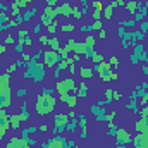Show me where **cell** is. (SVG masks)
<instances>
[{"label": "cell", "mask_w": 148, "mask_h": 148, "mask_svg": "<svg viewBox=\"0 0 148 148\" xmlns=\"http://www.w3.org/2000/svg\"><path fill=\"white\" fill-rule=\"evenodd\" d=\"M121 98H122V95H121L119 91H114V98H112V100L115 102V100H121Z\"/></svg>", "instance_id": "cell-39"}, {"label": "cell", "mask_w": 148, "mask_h": 148, "mask_svg": "<svg viewBox=\"0 0 148 148\" xmlns=\"http://www.w3.org/2000/svg\"><path fill=\"white\" fill-rule=\"evenodd\" d=\"M57 2H59V0H47V5L53 7V5H57Z\"/></svg>", "instance_id": "cell-42"}, {"label": "cell", "mask_w": 148, "mask_h": 148, "mask_svg": "<svg viewBox=\"0 0 148 148\" xmlns=\"http://www.w3.org/2000/svg\"><path fill=\"white\" fill-rule=\"evenodd\" d=\"M9 122H10V127L12 129H19V126H21V117H19V114H12V115H9Z\"/></svg>", "instance_id": "cell-12"}, {"label": "cell", "mask_w": 148, "mask_h": 148, "mask_svg": "<svg viewBox=\"0 0 148 148\" xmlns=\"http://www.w3.org/2000/svg\"><path fill=\"white\" fill-rule=\"evenodd\" d=\"M62 102H66V105L69 107V109H74L76 105H77V95L76 93H69V95H66L64 98H60Z\"/></svg>", "instance_id": "cell-11"}, {"label": "cell", "mask_w": 148, "mask_h": 148, "mask_svg": "<svg viewBox=\"0 0 148 148\" xmlns=\"http://www.w3.org/2000/svg\"><path fill=\"white\" fill-rule=\"evenodd\" d=\"M140 117H143V119H147V117H148V109H147V107H143V109H141V112H140Z\"/></svg>", "instance_id": "cell-35"}, {"label": "cell", "mask_w": 148, "mask_h": 148, "mask_svg": "<svg viewBox=\"0 0 148 148\" xmlns=\"http://www.w3.org/2000/svg\"><path fill=\"white\" fill-rule=\"evenodd\" d=\"M93 19H95V21H102V12L93 10Z\"/></svg>", "instance_id": "cell-32"}, {"label": "cell", "mask_w": 148, "mask_h": 148, "mask_svg": "<svg viewBox=\"0 0 148 148\" xmlns=\"http://www.w3.org/2000/svg\"><path fill=\"white\" fill-rule=\"evenodd\" d=\"M59 60H60V57H59L57 52H53V50H45L43 52V66L45 67H57Z\"/></svg>", "instance_id": "cell-4"}, {"label": "cell", "mask_w": 148, "mask_h": 148, "mask_svg": "<svg viewBox=\"0 0 148 148\" xmlns=\"http://www.w3.org/2000/svg\"><path fill=\"white\" fill-rule=\"evenodd\" d=\"M117 5H115V2H112L110 5H107L105 9H103V17L105 19H112V12H114V9H115Z\"/></svg>", "instance_id": "cell-17"}, {"label": "cell", "mask_w": 148, "mask_h": 148, "mask_svg": "<svg viewBox=\"0 0 148 148\" xmlns=\"http://www.w3.org/2000/svg\"><path fill=\"white\" fill-rule=\"evenodd\" d=\"M21 3H23V5H24V7H26V5H28V3H31V0H21Z\"/></svg>", "instance_id": "cell-48"}, {"label": "cell", "mask_w": 148, "mask_h": 148, "mask_svg": "<svg viewBox=\"0 0 148 148\" xmlns=\"http://www.w3.org/2000/svg\"><path fill=\"white\" fill-rule=\"evenodd\" d=\"M73 148H79V147H77V145H74V147H73Z\"/></svg>", "instance_id": "cell-51"}, {"label": "cell", "mask_w": 148, "mask_h": 148, "mask_svg": "<svg viewBox=\"0 0 148 148\" xmlns=\"http://www.w3.org/2000/svg\"><path fill=\"white\" fill-rule=\"evenodd\" d=\"M26 145H29L26 138H17V136H12V138L9 140V143H7V148H24Z\"/></svg>", "instance_id": "cell-9"}, {"label": "cell", "mask_w": 148, "mask_h": 148, "mask_svg": "<svg viewBox=\"0 0 148 148\" xmlns=\"http://www.w3.org/2000/svg\"><path fill=\"white\" fill-rule=\"evenodd\" d=\"M115 140H117L119 145H127V143L133 141L131 134H129L126 129H117V131H115Z\"/></svg>", "instance_id": "cell-7"}, {"label": "cell", "mask_w": 148, "mask_h": 148, "mask_svg": "<svg viewBox=\"0 0 148 148\" xmlns=\"http://www.w3.org/2000/svg\"><path fill=\"white\" fill-rule=\"evenodd\" d=\"M79 76H81L83 79H90V77L93 76V69H91V67H86V66H81V67H79Z\"/></svg>", "instance_id": "cell-14"}, {"label": "cell", "mask_w": 148, "mask_h": 148, "mask_svg": "<svg viewBox=\"0 0 148 148\" xmlns=\"http://www.w3.org/2000/svg\"><path fill=\"white\" fill-rule=\"evenodd\" d=\"M145 9H147V10H148V2H147V7H145Z\"/></svg>", "instance_id": "cell-52"}, {"label": "cell", "mask_w": 148, "mask_h": 148, "mask_svg": "<svg viewBox=\"0 0 148 148\" xmlns=\"http://www.w3.org/2000/svg\"><path fill=\"white\" fill-rule=\"evenodd\" d=\"M90 28H91V31H100L102 29V21H95Z\"/></svg>", "instance_id": "cell-25"}, {"label": "cell", "mask_w": 148, "mask_h": 148, "mask_svg": "<svg viewBox=\"0 0 148 148\" xmlns=\"http://www.w3.org/2000/svg\"><path fill=\"white\" fill-rule=\"evenodd\" d=\"M140 29H141V31L145 33V31L148 29V24H147V23H141V24H140Z\"/></svg>", "instance_id": "cell-41"}, {"label": "cell", "mask_w": 148, "mask_h": 148, "mask_svg": "<svg viewBox=\"0 0 148 148\" xmlns=\"http://www.w3.org/2000/svg\"><path fill=\"white\" fill-rule=\"evenodd\" d=\"M17 69H19V64H17V62H14V64H10V66L7 67V73H9V74H12V73H16Z\"/></svg>", "instance_id": "cell-27"}, {"label": "cell", "mask_w": 148, "mask_h": 148, "mask_svg": "<svg viewBox=\"0 0 148 148\" xmlns=\"http://www.w3.org/2000/svg\"><path fill=\"white\" fill-rule=\"evenodd\" d=\"M147 119H148V117H147Z\"/></svg>", "instance_id": "cell-54"}, {"label": "cell", "mask_w": 148, "mask_h": 148, "mask_svg": "<svg viewBox=\"0 0 148 148\" xmlns=\"http://www.w3.org/2000/svg\"><path fill=\"white\" fill-rule=\"evenodd\" d=\"M23 62L29 64V62H31V55H29V53H23Z\"/></svg>", "instance_id": "cell-34"}, {"label": "cell", "mask_w": 148, "mask_h": 148, "mask_svg": "<svg viewBox=\"0 0 148 148\" xmlns=\"http://www.w3.org/2000/svg\"><path fill=\"white\" fill-rule=\"evenodd\" d=\"M109 66H110L112 69H117V67H119V59H117L115 55H112L110 59H109Z\"/></svg>", "instance_id": "cell-22"}, {"label": "cell", "mask_w": 148, "mask_h": 148, "mask_svg": "<svg viewBox=\"0 0 148 148\" xmlns=\"http://www.w3.org/2000/svg\"><path fill=\"white\" fill-rule=\"evenodd\" d=\"M0 81H2V83H7V84H10V74H9V73L0 74Z\"/></svg>", "instance_id": "cell-24"}, {"label": "cell", "mask_w": 148, "mask_h": 148, "mask_svg": "<svg viewBox=\"0 0 148 148\" xmlns=\"http://www.w3.org/2000/svg\"><path fill=\"white\" fill-rule=\"evenodd\" d=\"M76 28H74V24H62L60 26V31L62 33H69V31H74Z\"/></svg>", "instance_id": "cell-23"}, {"label": "cell", "mask_w": 148, "mask_h": 148, "mask_svg": "<svg viewBox=\"0 0 148 148\" xmlns=\"http://www.w3.org/2000/svg\"><path fill=\"white\" fill-rule=\"evenodd\" d=\"M147 126H148V119H143V117H140V119L134 122V129H136L138 133H141Z\"/></svg>", "instance_id": "cell-15"}, {"label": "cell", "mask_w": 148, "mask_h": 148, "mask_svg": "<svg viewBox=\"0 0 148 148\" xmlns=\"http://www.w3.org/2000/svg\"><path fill=\"white\" fill-rule=\"evenodd\" d=\"M114 2H115V5H117V7H119V5H126V3H124V0H114Z\"/></svg>", "instance_id": "cell-45"}, {"label": "cell", "mask_w": 148, "mask_h": 148, "mask_svg": "<svg viewBox=\"0 0 148 148\" xmlns=\"http://www.w3.org/2000/svg\"><path fill=\"white\" fill-rule=\"evenodd\" d=\"M40 43H41V45H48V36L41 35V36H40Z\"/></svg>", "instance_id": "cell-37"}, {"label": "cell", "mask_w": 148, "mask_h": 148, "mask_svg": "<svg viewBox=\"0 0 148 148\" xmlns=\"http://www.w3.org/2000/svg\"><path fill=\"white\" fill-rule=\"evenodd\" d=\"M7 10V5H3V3H0V12H5Z\"/></svg>", "instance_id": "cell-47"}, {"label": "cell", "mask_w": 148, "mask_h": 148, "mask_svg": "<svg viewBox=\"0 0 148 148\" xmlns=\"http://www.w3.org/2000/svg\"><path fill=\"white\" fill-rule=\"evenodd\" d=\"M77 95H79V97H84V95H86V84H84V83L79 84V88H77Z\"/></svg>", "instance_id": "cell-26"}, {"label": "cell", "mask_w": 148, "mask_h": 148, "mask_svg": "<svg viewBox=\"0 0 148 148\" xmlns=\"http://www.w3.org/2000/svg\"><path fill=\"white\" fill-rule=\"evenodd\" d=\"M98 38H100V40H105V38H107V31H105L103 28L98 31Z\"/></svg>", "instance_id": "cell-33"}, {"label": "cell", "mask_w": 148, "mask_h": 148, "mask_svg": "<svg viewBox=\"0 0 148 148\" xmlns=\"http://www.w3.org/2000/svg\"><path fill=\"white\" fill-rule=\"evenodd\" d=\"M43 148H69V147H67V140L62 134H57V136L50 138L47 143H43Z\"/></svg>", "instance_id": "cell-5"}, {"label": "cell", "mask_w": 148, "mask_h": 148, "mask_svg": "<svg viewBox=\"0 0 148 148\" xmlns=\"http://www.w3.org/2000/svg\"><path fill=\"white\" fill-rule=\"evenodd\" d=\"M126 10H127L129 14H136V12L140 10V3H138L136 0H129V2L126 3Z\"/></svg>", "instance_id": "cell-13"}, {"label": "cell", "mask_w": 148, "mask_h": 148, "mask_svg": "<svg viewBox=\"0 0 148 148\" xmlns=\"http://www.w3.org/2000/svg\"><path fill=\"white\" fill-rule=\"evenodd\" d=\"M84 45H86L88 48H95V45H97V40H95V36L88 35V36L84 38Z\"/></svg>", "instance_id": "cell-19"}, {"label": "cell", "mask_w": 148, "mask_h": 148, "mask_svg": "<svg viewBox=\"0 0 148 148\" xmlns=\"http://www.w3.org/2000/svg\"><path fill=\"white\" fill-rule=\"evenodd\" d=\"M3 53H5V45H2V43H0V57H2Z\"/></svg>", "instance_id": "cell-44"}, {"label": "cell", "mask_w": 148, "mask_h": 148, "mask_svg": "<svg viewBox=\"0 0 148 148\" xmlns=\"http://www.w3.org/2000/svg\"><path fill=\"white\" fill-rule=\"evenodd\" d=\"M76 81H74L73 77H66V79H60V81H57V84H55V91H57V95L60 97V98H64L66 95H69V93H76Z\"/></svg>", "instance_id": "cell-2"}, {"label": "cell", "mask_w": 148, "mask_h": 148, "mask_svg": "<svg viewBox=\"0 0 148 148\" xmlns=\"http://www.w3.org/2000/svg\"><path fill=\"white\" fill-rule=\"evenodd\" d=\"M57 28H59L57 21H52V23H48V24H47V29H48V33H55V31H57Z\"/></svg>", "instance_id": "cell-21"}, {"label": "cell", "mask_w": 148, "mask_h": 148, "mask_svg": "<svg viewBox=\"0 0 148 148\" xmlns=\"http://www.w3.org/2000/svg\"><path fill=\"white\" fill-rule=\"evenodd\" d=\"M55 9H57V14H60L62 17H73V9H74L73 3L64 2V3H60L59 7H55Z\"/></svg>", "instance_id": "cell-8"}, {"label": "cell", "mask_w": 148, "mask_h": 148, "mask_svg": "<svg viewBox=\"0 0 148 148\" xmlns=\"http://www.w3.org/2000/svg\"><path fill=\"white\" fill-rule=\"evenodd\" d=\"M12 43H14V36H12V35L5 36V45H12Z\"/></svg>", "instance_id": "cell-36"}, {"label": "cell", "mask_w": 148, "mask_h": 148, "mask_svg": "<svg viewBox=\"0 0 148 148\" xmlns=\"http://www.w3.org/2000/svg\"><path fill=\"white\" fill-rule=\"evenodd\" d=\"M114 117H115V112H109V114L105 115V121L109 122V126H110V124H114Z\"/></svg>", "instance_id": "cell-28"}, {"label": "cell", "mask_w": 148, "mask_h": 148, "mask_svg": "<svg viewBox=\"0 0 148 148\" xmlns=\"http://www.w3.org/2000/svg\"><path fill=\"white\" fill-rule=\"evenodd\" d=\"M48 47H50V50H53V52H59V50H60V43H59V40L55 36L48 38Z\"/></svg>", "instance_id": "cell-16"}, {"label": "cell", "mask_w": 148, "mask_h": 148, "mask_svg": "<svg viewBox=\"0 0 148 148\" xmlns=\"http://www.w3.org/2000/svg\"><path fill=\"white\" fill-rule=\"evenodd\" d=\"M71 57H73V60H74V62H77V60L81 59V55H79V53H73Z\"/></svg>", "instance_id": "cell-43"}, {"label": "cell", "mask_w": 148, "mask_h": 148, "mask_svg": "<svg viewBox=\"0 0 148 148\" xmlns=\"http://www.w3.org/2000/svg\"><path fill=\"white\" fill-rule=\"evenodd\" d=\"M90 59H91L95 64H100V62H103V60H105V59H103V55H102L100 52H95V50H93V53H91V57H90Z\"/></svg>", "instance_id": "cell-18"}, {"label": "cell", "mask_w": 148, "mask_h": 148, "mask_svg": "<svg viewBox=\"0 0 148 148\" xmlns=\"http://www.w3.org/2000/svg\"><path fill=\"white\" fill-rule=\"evenodd\" d=\"M28 35H29V31H28V29H19V40L28 38Z\"/></svg>", "instance_id": "cell-31"}, {"label": "cell", "mask_w": 148, "mask_h": 148, "mask_svg": "<svg viewBox=\"0 0 148 148\" xmlns=\"http://www.w3.org/2000/svg\"><path fill=\"white\" fill-rule=\"evenodd\" d=\"M140 134H145V136H148V126L143 129V131H141V133H140Z\"/></svg>", "instance_id": "cell-49"}, {"label": "cell", "mask_w": 148, "mask_h": 148, "mask_svg": "<svg viewBox=\"0 0 148 148\" xmlns=\"http://www.w3.org/2000/svg\"><path fill=\"white\" fill-rule=\"evenodd\" d=\"M102 148H103V147H102Z\"/></svg>", "instance_id": "cell-53"}, {"label": "cell", "mask_w": 148, "mask_h": 148, "mask_svg": "<svg viewBox=\"0 0 148 148\" xmlns=\"http://www.w3.org/2000/svg\"><path fill=\"white\" fill-rule=\"evenodd\" d=\"M24 95H26V91H24V90H19V91H17V97H24Z\"/></svg>", "instance_id": "cell-46"}, {"label": "cell", "mask_w": 148, "mask_h": 148, "mask_svg": "<svg viewBox=\"0 0 148 148\" xmlns=\"http://www.w3.org/2000/svg\"><path fill=\"white\" fill-rule=\"evenodd\" d=\"M93 71H97L98 76H100V79L102 81H105V83H109V81H117V74L112 71V67L109 66V62H100V64H95V67H93Z\"/></svg>", "instance_id": "cell-3"}, {"label": "cell", "mask_w": 148, "mask_h": 148, "mask_svg": "<svg viewBox=\"0 0 148 148\" xmlns=\"http://www.w3.org/2000/svg\"><path fill=\"white\" fill-rule=\"evenodd\" d=\"M38 131H41V133H47V131H48V126H47V124H41V126L38 127Z\"/></svg>", "instance_id": "cell-40"}, {"label": "cell", "mask_w": 148, "mask_h": 148, "mask_svg": "<svg viewBox=\"0 0 148 148\" xmlns=\"http://www.w3.org/2000/svg\"><path fill=\"white\" fill-rule=\"evenodd\" d=\"M55 105H57V100L52 95V91L50 90H43L41 95L38 97L36 102H35V112L38 115H50L52 112L55 110Z\"/></svg>", "instance_id": "cell-1"}, {"label": "cell", "mask_w": 148, "mask_h": 148, "mask_svg": "<svg viewBox=\"0 0 148 148\" xmlns=\"http://www.w3.org/2000/svg\"><path fill=\"white\" fill-rule=\"evenodd\" d=\"M23 48H24V45L23 43H16V52L19 53V52H23Z\"/></svg>", "instance_id": "cell-38"}, {"label": "cell", "mask_w": 148, "mask_h": 148, "mask_svg": "<svg viewBox=\"0 0 148 148\" xmlns=\"http://www.w3.org/2000/svg\"><path fill=\"white\" fill-rule=\"evenodd\" d=\"M59 14H57V9L55 7H50V5H47L45 7V10H43V14H41V24H48V23H52V21H55V17H57Z\"/></svg>", "instance_id": "cell-6"}, {"label": "cell", "mask_w": 148, "mask_h": 148, "mask_svg": "<svg viewBox=\"0 0 148 148\" xmlns=\"http://www.w3.org/2000/svg\"><path fill=\"white\" fill-rule=\"evenodd\" d=\"M40 29H41V24H36V26H35V31H36V33H38Z\"/></svg>", "instance_id": "cell-50"}, {"label": "cell", "mask_w": 148, "mask_h": 148, "mask_svg": "<svg viewBox=\"0 0 148 148\" xmlns=\"http://www.w3.org/2000/svg\"><path fill=\"white\" fill-rule=\"evenodd\" d=\"M73 16L76 17V19H81V16H83V10H79L76 5H74V9H73Z\"/></svg>", "instance_id": "cell-29"}, {"label": "cell", "mask_w": 148, "mask_h": 148, "mask_svg": "<svg viewBox=\"0 0 148 148\" xmlns=\"http://www.w3.org/2000/svg\"><path fill=\"white\" fill-rule=\"evenodd\" d=\"M93 7H95V10H98V12H102V10H103V5H102V2H100V0H95V2H93Z\"/></svg>", "instance_id": "cell-30"}, {"label": "cell", "mask_w": 148, "mask_h": 148, "mask_svg": "<svg viewBox=\"0 0 148 148\" xmlns=\"http://www.w3.org/2000/svg\"><path fill=\"white\" fill-rule=\"evenodd\" d=\"M36 14V10L33 9V10H26L24 14H23V21H31V17Z\"/></svg>", "instance_id": "cell-20"}, {"label": "cell", "mask_w": 148, "mask_h": 148, "mask_svg": "<svg viewBox=\"0 0 148 148\" xmlns=\"http://www.w3.org/2000/svg\"><path fill=\"white\" fill-rule=\"evenodd\" d=\"M133 145H134V148H148V136L138 133V136L133 138Z\"/></svg>", "instance_id": "cell-10"}]
</instances>
